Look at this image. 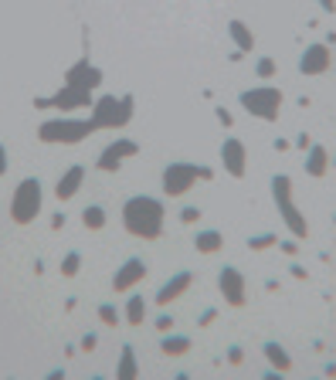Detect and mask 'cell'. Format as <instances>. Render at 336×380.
<instances>
[{"instance_id":"obj_33","label":"cell","mask_w":336,"mask_h":380,"mask_svg":"<svg viewBox=\"0 0 336 380\" xmlns=\"http://www.w3.org/2000/svg\"><path fill=\"white\" fill-rule=\"evenodd\" d=\"M279 248L289 254V258H295V254H299V238H286V241H279Z\"/></svg>"},{"instance_id":"obj_31","label":"cell","mask_w":336,"mask_h":380,"mask_svg":"<svg viewBox=\"0 0 336 380\" xmlns=\"http://www.w3.org/2000/svg\"><path fill=\"white\" fill-rule=\"evenodd\" d=\"M201 217H204L201 208H184V211H180V221H184V224H197Z\"/></svg>"},{"instance_id":"obj_20","label":"cell","mask_w":336,"mask_h":380,"mask_svg":"<svg viewBox=\"0 0 336 380\" xmlns=\"http://www.w3.org/2000/svg\"><path fill=\"white\" fill-rule=\"evenodd\" d=\"M190 346H194V339L184 337V333H164V339H160V353L164 357H184V353H190Z\"/></svg>"},{"instance_id":"obj_28","label":"cell","mask_w":336,"mask_h":380,"mask_svg":"<svg viewBox=\"0 0 336 380\" xmlns=\"http://www.w3.org/2000/svg\"><path fill=\"white\" fill-rule=\"evenodd\" d=\"M99 319L106 323V326H119V319H123V312L112 306V302H102L99 306Z\"/></svg>"},{"instance_id":"obj_15","label":"cell","mask_w":336,"mask_h":380,"mask_svg":"<svg viewBox=\"0 0 336 380\" xmlns=\"http://www.w3.org/2000/svg\"><path fill=\"white\" fill-rule=\"evenodd\" d=\"M190 286H194V275H190L187 268H180V272H173V275H170L167 282H164V286L157 289L153 302H157L160 309H167L170 302H177V299H180L184 292H187V289H190Z\"/></svg>"},{"instance_id":"obj_11","label":"cell","mask_w":336,"mask_h":380,"mask_svg":"<svg viewBox=\"0 0 336 380\" xmlns=\"http://www.w3.org/2000/svg\"><path fill=\"white\" fill-rule=\"evenodd\" d=\"M330 65H333V48L326 41L306 44V51L299 54V72L302 75H326Z\"/></svg>"},{"instance_id":"obj_5","label":"cell","mask_w":336,"mask_h":380,"mask_svg":"<svg viewBox=\"0 0 336 380\" xmlns=\"http://www.w3.org/2000/svg\"><path fill=\"white\" fill-rule=\"evenodd\" d=\"M95 132L92 119H72V116H61V119H48L38 126V139L48 146H75Z\"/></svg>"},{"instance_id":"obj_22","label":"cell","mask_w":336,"mask_h":380,"mask_svg":"<svg viewBox=\"0 0 336 380\" xmlns=\"http://www.w3.org/2000/svg\"><path fill=\"white\" fill-rule=\"evenodd\" d=\"M136 374H139L136 350H132V343H123V353H119V363H116V380H132Z\"/></svg>"},{"instance_id":"obj_14","label":"cell","mask_w":336,"mask_h":380,"mask_svg":"<svg viewBox=\"0 0 336 380\" xmlns=\"http://www.w3.org/2000/svg\"><path fill=\"white\" fill-rule=\"evenodd\" d=\"M65 85H75V88H85V92H95L102 85V68H95L88 58H79L68 72H65Z\"/></svg>"},{"instance_id":"obj_9","label":"cell","mask_w":336,"mask_h":380,"mask_svg":"<svg viewBox=\"0 0 336 380\" xmlns=\"http://www.w3.org/2000/svg\"><path fill=\"white\" fill-rule=\"evenodd\" d=\"M139 153V143H132L126 136H119V139H112L102 153H99V160H95V167L102 170V173H119L123 163H126L129 157H136Z\"/></svg>"},{"instance_id":"obj_32","label":"cell","mask_w":336,"mask_h":380,"mask_svg":"<svg viewBox=\"0 0 336 380\" xmlns=\"http://www.w3.org/2000/svg\"><path fill=\"white\" fill-rule=\"evenodd\" d=\"M241 360H245V350H241L238 343H235V346H228V363H231V367H238Z\"/></svg>"},{"instance_id":"obj_16","label":"cell","mask_w":336,"mask_h":380,"mask_svg":"<svg viewBox=\"0 0 336 380\" xmlns=\"http://www.w3.org/2000/svg\"><path fill=\"white\" fill-rule=\"evenodd\" d=\"M82 183H85V167H68L55 183V197L58 201H72L82 190Z\"/></svg>"},{"instance_id":"obj_13","label":"cell","mask_w":336,"mask_h":380,"mask_svg":"<svg viewBox=\"0 0 336 380\" xmlns=\"http://www.w3.org/2000/svg\"><path fill=\"white\" fill-rule=\"evenodd\" d=\"M146 272H150V268H146L143 258H136V254L126 258V261L116 268V275H112V292H132V289L146 279Z\"/></svg>"},{"instance_id":"obj_17","label":"cell","mask_w":336,"mask_h":380,"mask_svg":"<svg viewBox=\"0 0 336 380\" xmlns=\"http://www.w3.org/2000/svg\"><path fill=\"white\" fill-rule=\"evenodd\" d=\"M302 167H306L309 177H316V180L326 177V173H330V150H326L323 143H313V146L306 150V163H302Z\"/></svg>"},{"instance_id":"obj_40","label":"cell","mask_w":336,"mask_h":380,"mask_svg":"<svg viewBox=\"0 0 336 380\" xmlns=\"http://www.w3.org/2000/svg\"><path fill=\"white\" fill-rule=\"evenodd\" d=\"M51 228H55V231H61V228H65V214H61V211L55 214V221H51Z\"/></svg>"},{"instance_id":"obj_42","label":"cell","mask_w":336,"mask_h":380,"mask_svg":"<svg viewBox=\"0 0 336 380\" xmlns=\"http://www.w3.org/2000/svg\"><path fill=\"white\" fill-rule=\"evenodd\" d=\"M323 374H326V377H336V363H333V360H330V363H323Z\"/></svg>"},{"instance_id":"obj_7","label":"cell","mask_w":336,"mask_h":380,"mask_svg":"<svg viewBox=\"0 0 336 380\" xmlns=\"http://www.w3.org/2000/svg\"><path fill=\"white\" fill-rule=\"evenodd\" d=\"M197 180H201V167H197V163H187V160L167 163V167H164V177H160L167 197H184Z\"/></svg>"},{"instance_id":"obj_2","label":"cell","mask_w":336,"mask_h":380,"mask_svg":"<svg viewBox=\"0 0 336 380\" xmlns=\"http://www.w3.org/2000/svg\"><path fill=\"white\" fill-rule=\"evenodd\" d=\"M136 99L132 95H99L88 109V119L95 123V129H123L132 119Z\"/></svg>"},{"instance_id":"obj_10","label":"cell","mask_w":336,"mask_h":380,"mask_svg":"<svg viewBox=\"0 0 336 380\" xmlns=\"http://www.w3.org/2000/svg\"><path fill=\"white\" fill-rule=\"evenodd\" d=\"M217 292L224 296V302L231 309H241L248 299H245V275L235 268V265H224L217 268Z\"/></svg>"},{"instance_id":"obj_38","label":"cell","mask_w":336,"mask_h":380,"mask_svg":"<svg viewBox=\"0 0 336 380\" xmlns=\"http://www.w3.org/2000/svg\"><path fill=\"white\" fill-rule=\"evenodd\" d=\"M289 272H293V279H299V282H302V279H306V275H309V272H306V268H302V265H293V268H289Z\"/></svg>"},{"instance_id":"obj_43","label":"cell","mask_w":336,"mask_h":380,"mask_svg":"<svg viewBox=\"0 0 336 380\" xmlns=\"http://www.w3.org/2000/svg\"><path fill=\"white\" fill-rule=\"evenodd\" d=\"M330 167H336V157H333V163H330Z\"/></svg>"},{"instance_id":"obj_12","label":"cell","mask_w":336,"mask_h":380,"mask_svg":"<svg viewBox=\"0 0 336 380\" xmlns=\"http://www.w3.org/2000/svg\"><path fill=\"white\" fill-rule=\"evenodd\" d=\"M221 167L228 177H235V180H241L245 173H248V150H245V143L238 139V136H228L224 143H221Z\"/></svg>"},{"instance_id":"obj_19","label":"cell","mask_w":336,"mask_h":380,"mask_svg":"<svg viewBox=\"0 0 336 380\" xmlns=\"http://www.w3.org/2000/svg\"><path fill=\"white\" fill-rule=\"evenodd\" d=\"M221 248H224V234L217 228H204L194 234V252L197 254H217Z\"/></svg>"},{"instance_id":"obj_30","label":"cell","mask_w":336,"mask_h":380,"mask_svg":"<svg viewBox=\"0 0 336 380\" xmlns=\"http://www.w3.org/2000/svg\"><path fill=\"white\" fill-rule=\"evenodd\" d=\"M214 319H217V309H214V306H208V309H201V312H197V326H201V330L210 326Z\"/></svg>"},{"instance_id":"obj_21","label":"cell","mask_w":336,"mask_h":380,"mask_svg":"<svg viewBox=\"0 0 336 380\" xmlns=\"http://www.w3.org/2000/svg\"><path fill=\"white\" fill-rule=\"evenodd\" d=\"M228 34H231V41H235V48L238 51H255V34H252V28L245 24V21H228Z\"/></svg>"},{"instance_id":"obj_4","label":"cell","mask_w":336,"mask_h":380,"mask_svg":"<svg viewBox=\"0 0 336 380\" xmlns=\"http://www.w3.org/2000/svg\"><path fill=\"white\" fill-rule=\"evenodd\" d=\"M238 102H241V109H245L248 116L261 119V123H275V119L282 116L286 95H282V88H275V85H255V88H245V92L238 95Z\"/></svg>"},{"instance_id":"obj_26","label":"cell","mask_w":336,"mask_h":380,"mask_svg":"<svg viewBox=\"0 0 336 380\" xmlns=\"http://www.w3.org/2000/svg\"><path fill=\"white\" fill-rule=\"evenodd\" d=\"M275 72H279V65H275V58H258V61H255V75H258L261 82H268V79H275Z\"/></svg>"},{"instance_id":"obj_37","label":"cell","mask_w":336,"mask_h":380,"mask_svg":"<svg viewBox=\"0 0 336 380\" xmlns=\"http://www.w3.org/2000/svg\"><path fill=\"white\" fill-rule=\"evenodd\" d=\"M3 173H7V146L0 143V177H3Z\"/></svg>"},{"instance_id":"obj_36","label":"cell","mask_w":336,"mask_h":380,"mask_svg":"<svg viewBox=\"0 0 336 380\" xmlns=\"http://www.w3.org/2000/svg\"><path fill=\"white\" fill-rule=\"evenodd\" d=\"M214 116H217V123H221V126H224V129H228V126H231V123H235L228 109H214Z\"/></svg>"},{"instance_id":"obj_24","label":"cell","mask_w":336,"mask_h":380,"mask_svg":"<svg viewBox=\"0 0 336 380\" xmlns=\"http://www.w3.org/2000/svg\"><path fill=\"white\" fill-rule=\"evenodd\" d=\"M106 208L102 204H85L82 208V224H85V231H102L106 228Z\"/></svg>"},{"instance_id":"obj_35","label":"cell","mask_w":336,"mask_h":380,"mask_svg":"<svg viewBox=\"0 0 336 380\" xmlns=\"http://www.w3.org/2000/svg\"><path fill=\"white\" fill-rule=\"evenodd\" d=\"M295 146H299V150L306 153V150L313 146V136H309V132H299V136H295Z\"/></svg>"},{"instance_id":"obj_1","label":"cell","mask_w":336,"mask_h":380,"mask_svg":"<svg viewBox=\"0 0 336 380\" xmlns=\"http://www.w3.org/2000/svg\"><path fill=\"white\" fill-rule=\"evenodd\" d=\"M164 221H167L164 201L150 194H132L123 204V228L139 241H157L164 234Z\"/></svg>"},{"instance_id":"obj_8","label":"cell","mask_w":336,"mask_h":380,"mask_svg":"<svg viewBox=\"0 0 336 380\" xmlns=\"http://www.w3.org/2000/svg\"><path fill=\"white\" fill-rule=\"evenodd\" d=\"M92 92H85V88H75V85H61L51 99H34V109H65V112H72V109H92Z\"/></svg>"},{"instance_id":"obj_23","label":"cell","mask_w":336,"mask_h":380,"mask_svg":"<svg viewBox=\"0 0 336 380\" xmlns=\"http://www.w3.org/2000/svg\"><path fill=\"white\" fill-rule=\"evenodd\" d=\"M123 316H126L129 326H143V323H146V299L132 292V296L126 299V312H123Z\"/></svg>"},{"instance_id":"obj_3","label":"cell","mask_w":336,"mask_h":380,"mask_svg":"<svg viewBox=\"0 0 336 380\" xmlns=\"http://www.w3.org/2000/svg\"><path fill=\"white\" fill-rule=\"evenodd\" d=\"M272 201H275V208H279V217L286 221V228L293 231V238H299V241L309 238V221L295 208L293 177H289V173H275V177H272Z\"/></svg>"},{"instance_id":"obj_39","label":"cell","mask_w":336,"mask_h":380,"mask_svg":"<svg viewBox=\"0 0 336 380\" xmlns=\"http://www.w3.org/2000/svg\"><path fill=\"white\" fill-rule=\"evenodd\" d=\"M272 146H275V153H286V150H289V146H293V143H289V139H275V143H272Z\"/></svg>"},{"instance_id":"obj_18","label":"cell","mask_w":336,"mask_h":380,"mask_svg":"<svg viewBox=\"0 0 336 380\" xmlns=\"http://www.w3.org/2000/svg\"><path fill=\"white\" fill-rule=\"evenodd\" d=\"M261 353H265V360H268L279 374H289V370H293V357H289V350H286L279 339H265Z\"/></svg>"},{"instance_id":"obj_34","label":"cell","mask_w":336,"mask_h":380,"mask_svg":"<svg viewBox=\"0 0 336 380\" xmlns=\"http://www.w3.org/2000/svg\"><path fill=\"white\" fill-rule=\"evenodd\" d=\"M79 346H82L85 353H92V350L99 346V337H95V333H85V337H82V343H79Z\"/></svg>"},{"instance_id":"obj_25","label":"cell","mask_w":336,"mask_h":380,"mask_svg":"<svg viewBox=\"0 0 336 380\" xmlns=\"http://www.w3.org/2000/svg\"><path fill=\"white\" fill-rule=\"evenodd\" d=\"M58 272H61L65 279H75V275L82 272V252H65V254H61V265H58Z\"/></svg>"},{"instance_id":"obj_27","label":"cell","mask_w":336,"mask_h":380,"mask_svg":"<svg viewBox=\"0 0 336 380\" xmlns=\"http://www.w3.org/2000/svg\"><path fill=\"white\" fill-rule=\"evenodd\" d=\"M272 245H279V234H272V231H268V234H252V238H248V248H252V252H268Z\"/></svg>"},{"instance_id":"obj_41","label":"cell","mask_w":336,"mask_h":380,"mask_svg":"<svg viewBox=\"0 0 336 380\" xmlns=\"http://www.w3.org/2000/svg\"><path fill=\"white\" fill-rule=\"evenodd\" d=\"M319 7H323L326 14H336V0H319Z\"/></svg>"},{"instance_id":"obj_6","label":"cell","mask_w":336,"mask_h":380,"mask_svg":"<svg viewBox=\"0 0 336 380\" xmlns=\"http://www.w3.org/2000/svg\"><path fill=\"white\" fill-rule=\"evenodd\" d=\"M41 204H44V187L38 177H24L10 197V221L14 224H34L41 217Z\"/></svg>"},{"instance_id":"obj_29","label":"cell","mask_w":336,"mask_h":380,"mask_svg":"<svg viewBox=\"0 0 336 380\" xmlns=\"http://www.w3.org/2000/svg\"><path fill=\"white\" fill-rule=\"evenodd\" d=\"M153 326H157V333H160V337H164V333H170V330H173V326H177V323H173V316H170V312H160V316H157V323H153Z\"/></svg>"},{"instance_id":"obj_44","label":"cell","mask_w":336,"mask_h":380,"mask_svg":"<svg viewBox=\"0 0 336 380\" xmlns=\"http://www.w3.org/2000/svg\"><path fill=\"white\" fill-rule=\"evenodd\" d=\"M333 224H336V214H333Z\"/></svg>"}]
</instances>
